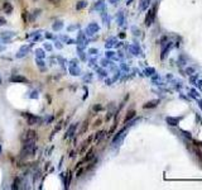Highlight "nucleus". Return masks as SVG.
<instances>
[{
	"label": "nucleus",
	"mask_w": 202,
	"mask_h": 190,
	"mask_svg": "<svg viewBox=\"0 0 202 190\" xmlns=\"http://www.w3.org/2000/svg\"><path fill=\"white\" fill-rule=\"evenodd\" d=\"M95 9H97V10H102V9H104V0H99V1L96 3Z\"/></svg>",
	"instance_id": "a211bd4d"
},
{
	"label": "nucleus",
	"mask_w": 202,
	"mask_h": 190,
	"mask_svg": "<svg viewBox=\"0 0 202 190\" xmlns=\"http://www.w3.org/2000/svg\"><path fill=\"white\" fill-rule=\"evenodd\" d=\"M96 70H97V71L100 72V75H101V76H105V75H106V74H105V71H104V70H101V69H97V67H96Z\"/></svg>",
	"instance_id": "f704fd0d"
},
{
	"label": "nucleus",
	"mask_w": 202,
	"mask_h": 190,
	"mask_svg": "<svg viewBox=\"0 0 202 190\" xmlns=\"http://www.w3.org/2000/svg\"><path fill=\"white\" fill-rule=\"evenodd\" d=\"M70 180H71V172H68V175H67V177H66V181H64V189H68Z\"/></svg>",
	"instance_id": "4be33fe9"
},
{
	"label": "nucleus",
	"mask_w": 202,
	"mask_h": 190,
	"mask_svg": "<svg viewBox=\"0 0 202 190\" xmlns=\"http://www.w3.org/2000/svg\"><path fill=\"white\" fill-rule=\"evenodd\" d=\"M0 152H1V147H0Z\"/></svg>",
	"instance_id": "c03bdc74"
},
{
	"label": "nucleus",
	"mask_w": 202,
	"mask_h": 190,
	"mask_svg": "<svg viewBox=\"0 0 202 190\" xmlns=\"http://www.w3.org/2000/svg\"><path fill=\"white\" fill-rule=\"evenodd\" d=\"M39 14H40V9L34 10V11H33V15H32V18H30V20H34V19H36L38 15H39Z\"/></svg>",
	"instance_id": "b1692460"
},
{
	"label": "nucleus",
	"mask_w": 202,
	"mask_h": 190,
	"mask_svg": "<svg viewBox=\"0 0 202 190\" xmlns=\"http://www.w3.org/2000/svg\"><path fill=\"white\" fill-rule=\"evenodd\" d=\"M157 103H158L157 100L156 101H149V103L143 105V108H145V109H147V108H153V107H156V105H157Z\"/></svg>",
	"instance_id": "aec40b11"
},
{
	"label": "nucleus",
	"mask_w": 202,
	"mask_h": 190,
	"mask_svg": "<svg viewBox=\"0 0 202 190\" xmlns=\"http://www.w3.org/2000/svg\"><path fill=\"white\" fill-rule=\"evenodd\" d=\"M87 128H89V122L85 121V122H83V124H82V128H81V131H80V133H81V134L85 133V132L87 131Z\"/></svg>",
	"instance_id": "412c9836"
},
{
	"label": "nucleus",
	"mask_w": 202,
	"mask_h": 190,
	"mask_svg": "<svg viewBox=\"0 0 202 190\" xmlns=\"http://www.w3.org/2000/svg\"><path fill=\"white\" fill-rule=\"evenodd\" d=\"M0 83H1V81H0Z\"/></svg>",
	"instance_id": "a18cd8bd"
},
{
	"label": "nucleus",
	"mask_w": 202,
	"mask_h": 190,
	"mask_svg": "<svg viewBox=\"0 0 202 190\" xmlns=\"http://www.w3.org/2000/svg\"><path fill=\"white\" fill-rule=\"evenodd\" d=\"M89 53L90 55H96V53H99V51L96 48H90L89 49Z\"/></svg>",
	"instance_id": "c756f323"
},
{
	"label": "nucleus",
	"mask_w": 202,
	"mask_h": 190,
	"mask_svg": "<svg viewBox=\"0 0 202 190\" xmlns=\"http://www.w3.org/2000/svg\"><path fill=\"white\" fill-rule=\"evenodd\" d=\"M89 65L90 66H93V65H95V58H90V60H89Z\"/></svg>",
	"instance_id": "72a5a7b5"
},
{
	"label": "nucleus",
	"mask_w": 202,
	"mask_h": 190,
	"mask_svg": "<svg viewBox=\"0 0 202 190\" xmlns=\"http://www.w3.org/2000/svg\"><path fill=\"white\" fill-rule=\"evenodd\" d=\"M148 4H149V0H142V5H140V8H142V9H145V8L148 7Z\"/></svg>",
	"instance_id": "393cba45"
},
{
	"label": "nucleus",
	"mask_w": 202,
	"mask_h": 190,
	"mask_svg": "<svg viewBox=\"0 0 202 190\" xmlns=\"http://www.w3.org/2000/svg\"><path fill=\"white\" fill-rule=\"evenodd\" d=\"M44 48L47 49V51H51V49H52V46L49 45V43H44Z\"/></svg>",
	"instance_id": "2f4dec72"
},
{
	"label": "nucleus",
	"mask_w": 202,
	"mask_h": 190,
	"mask_svg": "<svg viewBox=\"0 0 202 190\" xmlns=\"http://www.w3.org/2000/svg\"><path fill=\"white\" fill-rule=\"evenodd\" d=\"M154 11H156V8H154L153 10H150L148 13V15H147V18H145V24L147 25H150L152 24V22H153V18H154Z\"/></svg>",
	"instance_id": "1a4fd4ad"
},
{
	"label": "nucleus",
	"mask_w": 202,
	"mask_h": 190,
	"mask_svg": "<svg viewBox=\"0 0 202 190\" xmlns=\"http://www.w3.org/2000/svg\"><path fill=\"white\" fill-rule=\"evenodd\" d=\"M92 109H93V112H100V110L102 109V107H101L100 104H97V105H95V107H93Z\"/></svg>",
	"instance_id": "cd10ccee"
},
{
	"label": "nucleus",
	"mask_w": 202,
	"mask_h": 190,
	"mask_svg": "<svg viewBox=\"0 0 202 190\" xmlns=\"http://www.w3.org/2000/svg\"><path fill=\"white\" fill-rule=\"evenodd\" d=\"M99 29H100V27L97 25V23H90L89 25H87V28H86V36H92L93 33H97L99 32Z\"/></svg>",
	"instance_id": "20e7f679"
},
{
	"label": "nucleus",
	"mask_w": 202,
	"mask_h": 190,
	"mask_svg": "<svg viewBox=\"0 0 202 190\" xmlns=\"http://www.w3.org/2000/svg\"><path fill=\"white\" fill-rule=\"evenodd\" d=\"M46 53H44V49L42 48H37L36 49V58H44Z\"/></svg>",
	"instance_id": "4468645a"
},
{
	"label": "nucleus",
	"mask_w": 202,
	"mask_h": 190,
	"mask_svg": "<svg viewBox=\"0 0 202 190\" xmlns=\"http://www.w3.org/2000/svg\"><path fill=\"white\" fill-rule=\"evenodd\" d=\"M82 172H83V169H80V170H78L77 172H76V176H77V177H80L81 175H82Z\"/></svg>",
	"instance_id": "473e14b6"
},
{
	"label": "nucleus",
	"mask_w": 202,
	"mask_h": 190,
	"mask_svg": "<svg viewBox=\"0 0 202 190\" xmlns=\"http://www.w3.org/2000/svg\"><path fill=\"white\" fill-rule=\"evenodd\" d=\"M11 189H19V179H15V180H14Z\"/></svg>",
	"instance_id": "a878e982"
},
{
	"label": "nucleus",
	"mask_w": 202,
	"mask_h": 190,
	"mask_svg": "<svg viewBox=\"0 0 202 190\" xmlns=\"http://www.w3.org/2000/svg\"><path fill=\"white\" fill-rule=\"evenodd\" d=\"M32 94H33V95H30V98H32V99L38 98V91H33V93H32Z\"/></svg>",
	"instance_id": "c9c22d12"
},
{
	"label": "nucleus",
	"mask_w": 202,
	"mask_h": 190,
	"mask_svg": "<svg viewBox=\"0 0 202 190\" xmlns=\"http://www.w3.org/2000/svg\"><path fill=\"white\" fill-rule=\"evenodd\" d=\"M113 56H114V52H111V51L106 52V57H113Z\"/></svg>",
	"instance_id": "ea45409f"
},
{
	"label": "nucleus",
	"mask_w": 202,
	"mask_h": 190,
	"mask_svg": "<svg viewBox=\"0 0 202 190\" xmlns=\"http://www.w3.org/2000/svg\"><path fill=\"white\" fill-rule=\"evenodd\" d=\"M60 38H61V39H62V41H64V42H67V39H68L70 37H68V36H61Z\"/></svg>",
	"instance_id": "4c0bfd02"
},
{
	"label": "nucleus",
	"mask_w": 202,
	"mask_h": 190,
	"mask_svg": "<svg viewBox=\"0 0 202 190\" xmlns=\"http://www.w3.org/2000/svg\"><path fill=\"white\" fill-rule=\"evenodd\" d=\"M110 1L113 3V4H115V1H116V0H110Z\"/></svg>",
	"instance_id": "37998d69"
},
{
	"label": "nucleus",
	"mask_w": 202,
	"mask_h": 190,
	"mask_svg": "<svg viewBox=\"0 0 202 190\" xmlns=\"http://www.w3.org/2000/svg\"><path fill=\"white\" fill-rule=\"evenodd\" d=\"M134 115H135V112H134V110H130V112L128 113V115L125 117V121H124V122H125V123H126V122H128V121H130V119L133 118Z\"/></svg>",
	"instance_id": "6ab92c4d"
},
{
	"label": "nucleus",
	"mask_w": 202,
	"mask_h": 190,
	"mask_svg": "<svg viewBox=\"0 0 202 190\" xmlns=\"http://www.w3.org/2000/svg\"><path fill=\"white\" fill-rule=\"evenodd\" d=\"M76 28H78V25H71V27H68V31H74Z\"/></svg>",
	"instance_id": "a19ab883"
},
{
	"label": "nucleus",
	"mask_w": 202,
	"mask_h": 190,
	"mask_svg": "<svg viewBox=\"0 0 202 190\" xmlns=\"http://www.w3.org/2000/svg\"><path fill=\"white\" fill-rule=\"evenodd\" d=\"M104 137H105V131H99V132L93 134V141H95L96 145H99L104 139Z\"/></svg>",
	"instance_id": "0eeeda50"
},
{
	"label": "nucleus",
	"mask_w": 202,
	"mask_h": 190,
	"mask_svg": "<svg viewBox=\"0 0 202 190\" xmlns=\"http://www.w3.org/2000/svg\"><path fill=\"white\" fill-rule=\"evenodd\" d=\"M101 124V119H97V121L95 122V125H100Z\"/></svg>",
	"instance_id": "79ce46f5"
},
{
	"label": "nucleus",
	"mask_w": 202,
	"mask_h": 190,
	"mask_svg": "<svg viewBox=\"0 0 202 190\" xmlns=\"http://www.w3.org/2000/svg\"><path fill=\"white\" fill-rule=\"evenodd\" d=\"M91 76H92L91 74H90L89 76H85V77H83V80H85V81H90V80H91Z\"/></svg>",
	"instance_id": "e433bc0d"
},
{
	"label": "nucleus",
	"mask_w": 202,
	"mask_h": 190,
	"mask_svg": "<svg viewBox=\"0 0 202 190\" xmlns=\"http://www.w3.org/2000/svg\"><path fill=\"white\" fill-rule=\"evenodd\" d=\"M77 52H78V57H80V60L81 61H86L87 58H86V53L83 52V49H81V48H77Z\"/></svg>",
	"instance_id": "dca6fc26"
},
{
	"label": "nucleus",
	"mask_w": 202,
	"mask_h": 190,
	"mask_svg": "<svg viewBox=\"0 0 202 190\" xmlns=\"http://www.w3.org/2000/svg\"><path fill=\"white\" fill-rule=\"evenodd\" d=\"M22 115L27 119V123L29 125H34V124H39L42 122V119L39 117L34 115V114H30V113H22Z\"/></svg>",
	"instance_id": "7ed1b4c3"
},
{
	"label": "nucleus",
	"mask_w": 202,
	"mask_h": 190,
	"mask_svg": "<svg viewBox=\"0 0 202 190\" xmlns=\"http://www.w3.org/2000/svg\"><path fill=\"white\" fill-rule=\"evenodd\" d=\"M14 36H15V33H14V32H3V33H1V37L4 38V39L7 38V41H9L10 38L14 37Z\"/></svg>",
	"instance_id": "2eb2a0df"
},
{
	"label": "nucleus",
	"mask_w": 202,
	"mask_h": 190,
	"mask_svg": "<svg viewBox=\"0 0 202 190\" xmlns=\"http://www.w3.org/2000/svg\"><path fill=\"white\" fill-rule=\"evenodd\" d=\"M91 139H92V137H89L86 141L82 142V147H81V150H80V153H81V155H83L85 152H86V148L89 147V145H90V142H91Z\"/></svg>",
	"instance_id": "9b49d317"
},
{
	"label": "nucleus",
	"mask_w": 202,
	"mask_h": 190,
	"mask_svg": "<svg viewBox=\"0 0 202 190\" xmlns=\"http://www.w3.org/2000/svg\"><path fill=\"white\" fill-rule=\"evenodd\" d=\"M68 71L72 76H80L81 75V70H80V67H78V65L77 66L68 65Z\"/></svg>",
	"instance_id": "6e6552de"
},
{
	"label": "nucleus",
	"mask_w": 202,
	"mask_h": 190,
	"mask_svg": "<svg viewBox=\"0 0 202 190\" xmlns=\"http://www.w3.org/2000/svg\"><path fill=\"white\" fill-rule=\"evenodd\" d=\"M54 47L57 48V49H62V48H63V45H61V42H60V41H56Z\"/></svg>",
	"instance_id": "bb28decb"
},
{
	"label": "nucleus",
	"mask_w": 202,
	"mask_h": 190,
	"mask_svg": "<svg viewBox=\"0 0 202 190\" xmlns=\"http://www.w3.org/2000/svg\"><path fill=\"white\" fill-rule=\"evenodd\" d=\"M37 152V145L34 141L32 142H24L23 143V148L20 151V155H22L23 159H27V157H32L34 156Z\"/></svg>",
	"instance_id": "f257e3e1"
},
{
	"label": "nucleus",
	"mask_w": 202,
	"mask_h": 190,
	"mask_svg": "<svg viewBox=\"0 0 202 190\" xmlns=\"http://www.w3.org/2000/svg\"><path fill=\"white\" fill-rule=\"evenodd\" d=\"M20 139H22L23 143H24V142H32V141L36 142V139H37V132H36V131H33V129H29L25 133H23V136L20 137Z\"/></svg>",
	"instance_id": "f03ea898"
},
{
	"label": "nucleus",
	"mask_w": 202,
	"mask_h": 190,
	"mask_svg": "<svg viewBox=\"0 0 202 190\" xmlns=\"http://www.w3.org/2000/svg\"><path fill=\"white\" fill-rule=\"evenodd\" d=\"M47 1H49L51 4H54V5H57V4H60L62 0H47Z\"/></svg>",
	"instance_id": "7c9ffc66"
},
{
	"label": "nucleus",
	"mask_w": 202,
	"mask_h": 190,
	"mask_svg": "<svg viewBox=\"0 0 202 190\" xmlns=\"http://www.w3.org/2000/svg\"><path fill=\"white\" fill-rule=\"evenodd\" d=\"M46 38H47V39H52V38H53V36H52L51 33H46Z\"/></svg>",
	"instance_id": "58836bf2"
},
{
	"label": "nucleus",
	"mask_w": 202,
	"mask_h": 190,
	"mask_svg": "<svg viewBox=\"0 0 202 190\" xmlns=\"http://www.w3.org/2000/svg\"><path fill=\"white\" fill-rule=\"evenodd\" d=\"M77 125L78 123H72L71 125H70L68 128H67L66 131V134H64V138H72V137L76 134V129H77Z\"/></svg>",
	"instance_id": "39448f33"
},
{
	"label": "nucleus",
	"mask_w": 202,
	"mask_h": 190,
	"mask_svg": "<svg viewBox=\"0 0 202 190\" xmlns=\"http://www.w3.org/2000/svg\"><path fill=\"white\" fill-rule=\"evenodd\" d=\"M86 7H87L86 0H80V1H77V4H76V10H82Z\"/></svg>",
	"instance_id": "ddd939ff"
},
{
	"label": "nucleus",
	"mask_w": 202,
	"mask_h": 190,
	"mask_svg": "<svg viewBox=\"0 0 202 190\" xmlns=\"http://www.w3.org/2000/svg\"><path fill=\"white\" fill-rule=\"evenodd\" d=\"M28 79L25 76H22V75H13L10 77V83H17V84H24L27 83Z\"/></svg>",
	"instance_id": "423d86ee"
},
{
	"label": "nucleus",
	"mask_w": 202,
	"mask_h": 190,
	"mask_svg": "<svg viewBox=\"0 0 202 190\" xmlns=\"http://www.w3.org/2000/svg\"><path fill=\"white\" fill-rule=\"evenodd\" d=\"M93 157H95V156H93V152H92V151H90L89 153H87V156L85 157V161H90V160H92Z\"/></svg>",
	"instance_id": "5701e85b"
},
{
	"label": "nucleus",
	"mask_w": 202,
	"mask_h": 190,
	"mask_svg": "<svg viewBox=\"0 0 202 190\" xmlns=\"http://www.w3.org/2000/svg\"><path fill=\"white\" fill-rule=\"evenodd\" d=\"M36 63H37V66L38 67H40V69L44 71V66H46V63H44V61H43V58H36Z\"/></svg>",
	"instance_id": "f3484780"
},
{
	"label": "nucleus",
	"mask_w": 202,
	"mask_h": 190,
	"mask_svg": "<svg viewBox=\"0 0 202 190\" xmlns=\"http://www.w3.org/2000/svg\"><path fill=\"white\" fill-rule=\"evenodd\" d=\"M63 28V22L62 20H56V22L52 24V29L53 31H61Z\"/></svg>",
	"instance_id": "f8f14e48"
},
{
	"label": "nucleus",
	"mask_w": 202,
	"mask_h": 190,
	"mask_svg": "<svg viewBox=\"0 0 202 190\" xmlns=\"http://www.w3.org/2000/svg\"><path fill=\"white\" fill-rule=\"evenodd\" d=\"M109 63H110V61L109 60H106V58H104V60H101V65L102 66H107V65H109Z\"/></svg>",
	"instance_id": "c85d7f7f"
},
{
	"label": "nucleus",
	"mask_w": 202,
	"mask_h": 190,
	"mask_svg": "<svg viewBox=\"0 0 202 190\" xmlns=\"http://www.w3.org/2000/svg\"><path fill=\"white\" fill-rule=\"evenodd\" d=\"M3 9H4V11L7 14H11L13 13V5H11L9 1H5L4 4H3Z\"/></svg>",
	"instance_id": "9d476101"
}]
</instances>
